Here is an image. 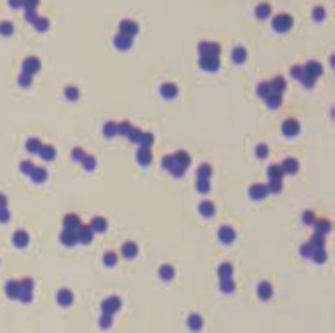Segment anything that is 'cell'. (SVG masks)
Wrapping results in <instances>:
<instances>
[{
    "instance_id": "cell-1",
    "label": "cell",
    "mask_w": 335,
    "mask_h": 333,
    "mask_svg": "<svg viewBox=\"0 0 335 333\" xmlns=\"http://www.w3.org/2000/svg\"><path fill=\"white\" fill-rule=\"evenodd\" d=\"M69 299H71V294H69V292H62V303H64V305H67V303H71Z\"/></svg>"
},
{
    "instance_id": "cell-2",
    "label": "cell",
    "mask_w": 335,
    "mask_h": 333,
    "mask_svg": "<svg viewBox=\"0 0 335 333\" xmlns=\"http://www.w3.org/2000/svg\"><path fill=\"white\" fill-rule=\"evenodd\" d=\"M259 294H264V296H269V287L264 285V287H259Z\"/></svg>"
}]
</instances>
